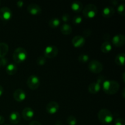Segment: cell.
Here are the masks:
<instances>
[{
    "label": "cell",
    "instance_id": "36",
    "mask_svg": "<svg viewBox=\"0 0 125 125\" xmlns=\"http://www.w3.org/2000/svg\"><path fill=\"white\" fill-rule=\"evenodd\" d=\"M4 118L3 116L0 115V125L3 124V123L4 122Z\"/></svg>",
    "mask_w": 125,
    "mask_h": 125
},
{
    "label": "cell",
    "instance_id": "11",
    "mask_svg": "<svg viewBox=\"0 0 125 125\" xmlns=\"http://www.w3.org/2000/svg\"><path fill=\"white\" fill-rule=\"evenodd\" d=\"M112 43L117 47L123 46L125 43V36L123 34H117L113 37L112 39Z\"/></svg>",
    "mask_w": 125,
    "mask_h": 125
},
{
    "label": "cell",
    "instance_id": "6",
    "mask_svg": "<svg viewBox=\"0 0 125 125\" xmlns=\"http://www.w3.org/2000/svg\"><path fill=\"white\" fill-rule=\"evenodd\" d=\"M89 69L92 73L94 74H98L100 73L103 70V65L100 61L97 60H92L89 63Z\"/></svg>",
    "mask_w": 125,
    "mask_h": 125
},
{
    "label": "cell",
    "instance_id": "23",
    "mask_svg": "<svg viewBox=\"0 0 125 125\" xmlns=\"http://www.w3.org/2000/svg\"><path fill=\"white\" fill-rule=\"evenodd\" d=\"M125 53L122 52V53L118 54L117 55L115 59V62L117 65L119 66H123L125 65Z\"/></svg>",
    "mask_w": 125,
    "mask_h": 125
},
{
    "label": "cell",
    "instance_id": "44",
    "mask_svg": "<svg viewBox=\"0 0 125 125\" xmlns=\"http://www.w3.org/2000/svg\"></svg>",
    "mask_w": 125,
    "mask_h": 125
},
{
    "label": "cell",
    "instance_id": "19",
    "mask_svg": "<svg viewBox=\"0 0 125 125\" xmlns=\"http://www.w3.org/2000/svg\"><path fill=\"white\" fill-rule=\"evenodd\" d=\"M61 32L63 35H70L72 32V27L69 24L64 23L61 26Z\"/></svg>",
    "mask_w": 125,
    "mask_h": 125
},
{
    "label": "cell",
    "instance_id": "15",
    "mask_svg": "<svg viewBox=\"0 0 125 125\" xmlns=\"http://www.w3.org/2000/svg\"><path fill=\"white\" fill-rule=\"evenodd\" d=\"M34 116V111L32 108L29 107H25L22 111V117L23 119L28 121L31 120Z\"/></svg>",
    "mask_w": 125,
    "mask_h": 125
},
{
    "label": "cell",
    "instance_id": "27",
    "mask_svg": "<svg viewBox=\"0 0 125 125\" xmlns=\"http://www.w3.org/2000/svg\"><path fill=\"white\" fill-rule=\"evenodd\" d=\"M67 123L68 125H76L77 123V120L75 117L70 115L67 118Z\"/></svg>",
    "mask_w": 125,
    "mask_h": 125
},
{
    "label": "cell",
    "instance_id": "26",
    "mask_svg": "<svg viewBox=\"0 0 125 125\" xmlns=\"http://www.w3.org/2000/svg\"><path fill=\"white\" fill-rule=\"evenodd\" d=\"M46 58L45 56H40L39 57H37L36 60V63L38 65L43 66L46 63Z\"/></svg>",
    "mask_w": 125,
    "mask_h": 125
},
{
    "label": "cell",
    "instance_id": "40",
    "mask_svg": "<svg viewBox=\"0 0 125 125\" xmlns=\"http://www.w3.org/2000/svg\"><path fill=\"white\" fill-rule=\"evenodd\" d=\"M122 94H123V98H125V89H123V90H122Z\"/></svg>",
    "mask_w": 125,
    "mask_h": 125
},
{
    "label": "cell",
    "instance_id": "2",
    "mask_svg": "<svg viewBox=\"0 0 125 125\" xmlns=\"http://www.w3.org/2000/svg\"><path fill=\"white\" fill-rule=\"evenodd\" d=\"M98 118L103 124H109L114 120L112 112L106 109H102L98 113Z\"/></svg>",
    "mask_w": 125,
    "mask_h": 125
},
{
    "label": "cell",
    "instance_id": "30",
    "mask_svg": "<svg viewBox=\"0 0 125 125\" xmlns=\"http://www.w3.org/2000/svg\"><path fill=\"white\" fill-rule=\"evenodd\" d=\"M115 125H125V122L123 118H118L114 122Z\"/></svg>",
    "mask_w": 125,
    "mask_h": 125
},
{
    "label": "cell",
    "instance_id": "20",
    "mask_svg": "<svg viewBox=\"0 0 125 125\" xmlns=\"http://www.w3.org/2000/svg\"><path fill=\"white\" fill-rule=\"evenodd\" d=\"M83 4L78 1L73 2L71 4V9L74 12H80L83 10Z\"/></svg>",
    "mask_w": 125,
    "mask_h": 125
},
{
    "label": "cell",
    "instance_id": "14",
    "mask_svg": "<svg viewBox=\"0 0 125 125\" xmlns=\"http://www.w3.org/2000/svg\"><path fill=\"white\" fill-rule=\"evenodd\" d=\"M13 96L15 101H18V102H21L26 99V94L23 90L21 89H18L14 92Z\"/></svg>",
    "mask_w": 125,
    "mask_h": 125
},
{
    "label": "cell",
    "instance_id": "22",
    "mask_svg": "<svg viewBox=\"0 0 125 125\" xmlns=\"http://www.w3.org/2000/svg\"><path fill=\"white\" fill-rule=\"evenodd\" d=\"M17 72V67L15 64L13 63H10L8 64L6 67V73L9 75H13Z\"/></svg>",
    "mask_w": 125,
    "mask_h": 125
},
{
    "label": "cell",
    "instance_id": "12",
    "mask_svg": "<svg viewBox=\"0 0 125 125\" xmlns=\"http://www.w3.org/2000/svg\"><path fill=\"white\" fill-rule=\"evenodd\" d=\"M59 109V105L56 101H50L46 105V112L48 114L51 115L55 114L57 112Z\"/></svg>",
    "mask_w": 125,
    "mask_h": 125
},
{
    "label": "cell",
    "instance_id": "21",
    "mask_svg": "<svg viewBox=\"0 0 125 125\" xmlns=\"http://www.w3.org/2000/svg\"><path fill=\"white\" fill-rule=\"evenodd\" d=\"M100 48H101V51H102L103 53L107 54L112 50V46L111 43L107 41H106L101 44Z\"/></svg>",
    "mask_w": 125,
    "mask_h": 125
},
{
    "label": "cell",
    "instance_id": "3",
    "mask_svg": "<svg viewBox=\"0 0 125 125\" xmlns=\"http://www.w3.org/2000/svg\"><path fill=\"white\" fill-rule=\"evenodd\" d=\"M12 56L15 63H21L26 60L28 57V52L24 48L18 47L14 50Z\"/></svg>",
    "mask_w": 125,
    "mask_h": 125
},
{
    "label": "cell",
    "instance_id": "35",
    "mask_svg": "<svg viewBox=\"0 0 125 125\" xmlns=\"http://www.w3.org/2000/svg\"><path fill=\"white\" fill-rule=\"evenodd\" d=\"M23 5H24V2L22 1H18L17 2V6L18 7H20V8H21V7H22L23 6Z\"/></svg>",
    "mask_w": 125,
    "mask_h": 125
},
{
    "label": "cell",
    "instance_id": "16",
    "mask_svg": "<svg viewBox=\"0 0 125 125\" xmlns=\"http://www.w3.org/2000/svg\"><path fill=\"white\" fill-rule=\"evenodd\" d=\"M21 116L20 114L17 111H13L10 114L9 121L11 124L17 125L20 122Z\"/></svg>",
    "mask_w": 125,
    "mask_h": 125
},
{
    "label": "cell",
    "instance_id": "5",
    "mask_svg": "<svg viewBox=\"0 0 125 125\" xmlns=\"http://www.w3.org/2000/svg\"><path fill=\"white\" fill-rule=\"evenodd\" d=\"M103 80L104 77L101 76L99 77L96 81L92 83L91 84H89V88H88L89 92L92 94H98L101 90V85L103 83Z\"/></svg>",
    "mask_w": 125,
    "mask_h": 125
},
{
    "label": "cell",
    "instance_id": "7",
    "mask_svg": "<svg viewBox=\"0 0 125 125\" xmlns=\"http://www.w3.org/2000/svg\"><path fill=\"white\" fill-rule=\"evenodd\" d=\"M58 48L54 45H48L43 51L44 56L48 59H53L58 54Z\"/></svg>",
    "mask_w": 125,
    "mask_h": 125
},
{
    "label": "cell",
    "instance_id": "28",
    "mask_svg": "<svg viewBox=\"0 0 125 125\" xmlns=\"http://www.w3.org/2000/svg\"><path fill=\"white\" fill-rule=\"evenodd\" d=\"M83 21V17L81 16L76 15L74 16L72 20V23L75 25H79Z\"/></svg>",
    "mask_w": 125,
    "mask_h": 125
},
{
    "label": "cell",
    "instance_id": "43",
    "mask_svg": "<svg viewBox=\"0 0 125 125\" xmlns=\"http://www.w3.org/2000/svg\"></svg>",
    "mask_w": 125,
    "mask_h": 125
},
{
    "label": "cell",
    "instance_id": "24",
    "mask_svg": "<svg viewBox=\"0 0 125 125\" xmlns=\"http://www.w3.org/2000/svg\"><path fill=\"white\" fill-rule=\"evenodd\" d=\"M61 24V20L58 18H52L50 20L48 24L50 28H56L58 27Z\"/></svg>",
    "mask_w": 125,
    "mask_h": 125
},
{
    "label": "cell",
    "instance_id": "1",
    "mask_svg": "<svg viewBox=\"0 0 125 125\" xmlns=\"http://www.w3.org/2000/svg\"><path fill=\"white\" fill-rule=\"evenodd\" d=\"M103 90L107 95H114L117 94L120 89V84L114 80H106L102 84Z\"/></svg>",
    "mask_w": 125,
    "mask_h": 125
},
{
    "label": "cell",
    "instance_id": "38",
    "mask_svg": "<svg viewBox=\"0 0 125 125\" xmlns=\"http://www.w3.org/2000/svg\"><path fill=\"white\" fill-rule=\"evenodd\" d=\"M4 93V89L3 87H2V86H1V85H0V97H1V96L2 95V94H3Z\"/></svg>",
    "mask_w": 125,
    "mask_h": 125
},
{
    "label": "cell",
    "instance_id": "32",
    "mask_svg": "<svg viewBox=\"0 0 125 125\" xmlns=\"http://www.w3.org/2000/svg\"><path fill=\"white\" fill-rule=\"evenodd\" d=\"M62 20L63 22H68L70 20V15L68 13H65L62 16Z\"/></svg>",
    "mask_w": 125,
    "mask_h": 125
},
{
    "label": "cell",
    "instance_id": "18",
    "mask_svg": "<svg viewBox=\"0 0 125 125\" xmlns=\"http://www.w3.org/2000/svg\"><path fill=\"white\" fill-rule=\"evenodd\" d=\"M9 52V46L4 42L0 43V58H3Z\"/></svg>",
    "mask_w": 125,
    "mask_h": 125
},
{
    "label": "cell",
    "instance_id": "33",
    "mask_svg": "<svg viewBox=\"0 0 125 125\" xmlns=\"http://www.w3.org/2000/svg\"><path fill=\"white\" fill-rule=\"evenodd\" d=\"M1 59V64H2V66H5V65H7V60L6 59L5 57H3V58H0Z\"/></svg>",
    "mask_w": 125,
    "mask_h": 125
},
{
    "label": "cell",
    "instance_id": "37",
    "mask_svg": "<svg viewBox=\"0 0 125 125\" xmlns=\"http://www.w3.org/2000/svg\"><path fill=\"white\" fill-rule=\"evenodd\" d=\"M111 3L112 5H114V6H116V5L118 4V2L117 1H116V0H112V1H111Z\"/></svg>",
    "mask_w": 125,
    "mask_h": 125
},
{
    "label": "cell",
    "instance_id": "42",
    "mask_svg": "<svg viewBox=\"0 0 125 125\" xmlns=\"http://www.w3.org/2000/svg\"><path fill=\"white\" fill-rule=\"evenodd\" d=\"M0 5H1V1H0Z\"/></svg>",
    "mask_w": 125,
    "mask_h": 125
},
{
    "label": "cell",
    "instance_id": "41",
    "mask_svg": "<svg viewBox=\"0 0 125 125\" xmlns=\"http://www.w3.org/2000/svg\"><path fill=\"white\" fill-rule=\"evenodd\" d=\"M2 66V64H1V59H0V67Z\"/></svg>",
    "mask_w": 125,
    "mask_h": 125
},
{
    "label": "cell",
    "instance_id": "8",
    "mask_svg": "<svg viewBox=\"0 0 125 125\" xmlns=\"http://www.w3.org/2000/svg\"><path fill=\"white\" fill-rule=\"evenodd\" d=\"M27 85L31 90H36L39 88L40 81L39 77L36 75H31L27 79Z\"/></svg>",
    "mask_w": 125,
    "mask_h": 125
},
{
    "label": "cell",
    "instance_id": "4",
    "mask_svg": "<svg viewBox=\"0 0 125 125\" xmlns=\"http://www.w3.org/2000/svg\"><path fill=\"white\" fill-rule=\"evenodd\" d=\"M83 15L87 18H94L98 13V8L94 4H88L83 10Z\"/></svg>",
    "mask_w": 125,
    "mask_h": 125
},
{
    "label": "cell",
    "instance_id": "34",
    "mask_svg": "<svg viewBox=\"0 0 125 125\" xmlns=\"http://www.w3.org/2000/svg\"><path fill=\"white\" fill-rule=\"evenodd\" d=\"M29 125H42L41 123H40L39 122L36 120H34V121H32L29 123Z\"/></svg>",
    "mask_w": 125,
    "mask_h": 125
},
{
    "label": "cell",
    "instance_id": "25",
    "mask_svg": "<svg viewBox=\"0 0 125 125\" xmlns=\"http://www.w3.org/2000/svg\"><path fill=\"white\" fill-rule=\"evenodd\" d=\"M89 56L85 54H80L78 57V61L82 63H85L89 61Z\"/></svg>",
    "mask_w": 125,
    "mask_h": 125
},
{
    "label": "cell",
    "instance_id": "31",
    "mask_svg": "<svg viewBox=\"0 0 125 125\" xmlns=\"http://www.w3.org/2000/svg\"><path fill=\"white\" fill-rule=\"evenodd\" d=\"M83 35L84 37H90L92 35V31L90 29H85V30L83 31Z\"/></svg>",
    "mask_w": 125,
    "mask_h": 125
},
{
    "label": "cell",
    "instance_id": "39",
    "mask_svg": "<svg viewBox=\"0 0 125 125\" xmlns=\"http://www.w3.org/2000/svg\"><path fill=\"white\" fill-rule=\"evenodd\" d=\"M62 125V123L60 121H57V122H56V125Z\"/></svg>",
    "mask_w": 125,
    "mask_h": 125
},
{
    "label": "cell",
    "instance_id": "13",
    "mask_svg": "<svg viewBox=\"0 0 125 125\" xmlns=\"http://www.w3.org/2000/svg\"><path fill=\"white\" fill-rule=\"evenodd\" d=\"M27 10L32 15H38L42 12L40 6L37 4L32 3L28 5L27 7Z\"/></svg>",
    "mask_w": 125,
    "mask_h": 125
},
{
    "label": "cell",
    "instance_id": "29",
    "mask_svg": "<svg viewBox=\"0 0 125 125\" xmlns=\"http://www.w3.org/2000/svg\"><path fill=\"white\" fill-rule=\"evenodd\" d=\"M117 12L120 15L125 16V4H120L117 7Z\"/></svg>",
    "mask_w": 125,
    "mask_h": 125
},
{
    "label": "cell",
    "instance_id": "10",
    "mask_svg": "<svg viewBox=\"0 0 125 125\" xmlns=\"http://www.w3.org/2000/svg\"><path fill=\"white\" fill-rule=\"evenodd\" d=\"M72 43L74 48H81L85 45V39L84 37L81 35H76L72 39Z\"/></svg>",
    "mask_w": 125,
    "mask_h": 125
},
{
    "label": "cell",
    "instance_id": "17",
    "mask_svg": "<svg viewBox=\"0 0 125 125\" xmlns=\"http://www.w3.org/2000/svg\"><path fill=\"white\" fill-rule=\"evenodd\" d=\"M115 9L111 6L105 7L102 10V15L104 18H110L114 15Z\"/></svg>",
    "mask_w": 125,
    "mask_h": 125
},
{
    "label": "cell",
    "instance_id": "9",
    "mask_svg": "<svg viewBox=\"0 0 125 125\" xmlns=\"http://www.w3.org/2000/svg\"><path fill=\"white\" fill-rule=\"evenodd\" d=\"M12 12L10 9L7 7H3L0 9V19L7 21L12 18Z\"/></svg>",
    "mask_w": 125,
    "mask_h": 125
}]
</instances>
